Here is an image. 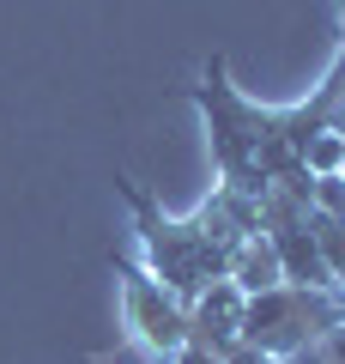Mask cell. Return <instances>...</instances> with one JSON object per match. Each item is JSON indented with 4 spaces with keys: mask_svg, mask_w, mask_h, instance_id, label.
Masks as SVG:
<instances>
[{
    "mask_svg": "<svg viewBox=\"0 0 345 364\" xmlns=\"http://www.w3.org/2000/svg\"><path fill=\"white\" fill-rule=\"evenodd\" d=\"M194 109L206 116V140H212V164H218V182L236 188V195H267V188H285V195L309 200L315 195V176H309L303 152L321 128L339 122V104H345V49L333 55L327 79L315 85V97L303 104H285V109H267V104H248L243 91L230 85L224 73V55L200 67V79L188 85Z\"/></svg>",
    "mask_w": 345,
    "mask_h": 364,
    "instance_id": "1",
    "label": "cell"
},
{
    "mask_svg": "<svg viewBox=\"0 0 345 364\" xmlns=\"http://www.w3.org/2000/svg\"><path fill=\"white\" fill-rule=\"evenodd\" d=\"M121 195H128V207H133L140 261L152 267L158 286L176 291L182 304H194L212 279H224L236 243H243L248 231H261V200L255 195H236V188H224V182H218L188 219H170L133 176H121Z\"/></svg>",
    "mask_w": 345,
    "mask_h": 364,
    "instance_id": "2",
    "label": "cell"
},
{
    "mask_svg": "<svg viewBox=\"0 0 345 364\" xmlns=\"http://www.w3.org/2000/svg\"><path fill=\"white\" fill-rule=\"evenodd\" d=\"M345 322V291L339 286H273L255 291L243 310V346L273 352V358H291V352L327 340Z\"/></svg>",
    "mask_w": 345,
    "mask_h": 364,
    "instance_id": "3",
    "label": "cell"
},
{
    "mask_svg": "<svg viewBox=\"0 0 345 364\" xmlns=\"http://www.w3.org/2000/svg\"><path fill=\"white\" fill-rule=\"evenodd\" d=\"M115 286H121V328H128V340L140 352H152L158 364H170L188 346V304L158 286L152 267L133 249H115Z\"/></svg>",
    "mask_w": 345,
    "mask_h": 364,
    "instance_id": "4",
    "label": "cell"
},
{
    "mask_svg": "<svg viewBox=\"0 0 345 364\" xmlns=\"http://www.w3.org/2000/svg\"><path fill=\"white\" fill-rule=\"evenodd\" d=\"M243 310H248V291L236 286V279H212V286L188 304V340L224 358V352L243 340Z\"/></svg>",
    "mask_w": 345,
    "mask_h": 364,
    "instance_id": "5",
    "label": "cell"
},
{
    "mask_svg": "<svg viewBox=\"0 0 345 364\" xmlns=\"http://www.w3.org/2000/svg\"><path fill=\"white\" fill-rule=\"evenodd\" d=\"M224 279H236V286L255 298V291H273L285 286V267H279V249H273L267 231H248L243 243H236V255H230V273Z\"/></svg>",
    "mask_w": 345,
    "mask_h": 364,
    "instance_id": "6",
    "label": "cell"
},
{
    "mask_svg": "<svg viewBox=\"0 0 345 364\" xmlns=\"http://www.w3.org/2000/svg\"><path fill=\"white\" fill-rule=\"evenodd\" d=\"M224 364H285V358H273V352H255V346H243V340H236V346L224 352Z\"/></svg>",
    "mask_w": 345,
    "mask_h": 364,
    "instance_id": "7",
    "label": "cell"
}]
</instances>
